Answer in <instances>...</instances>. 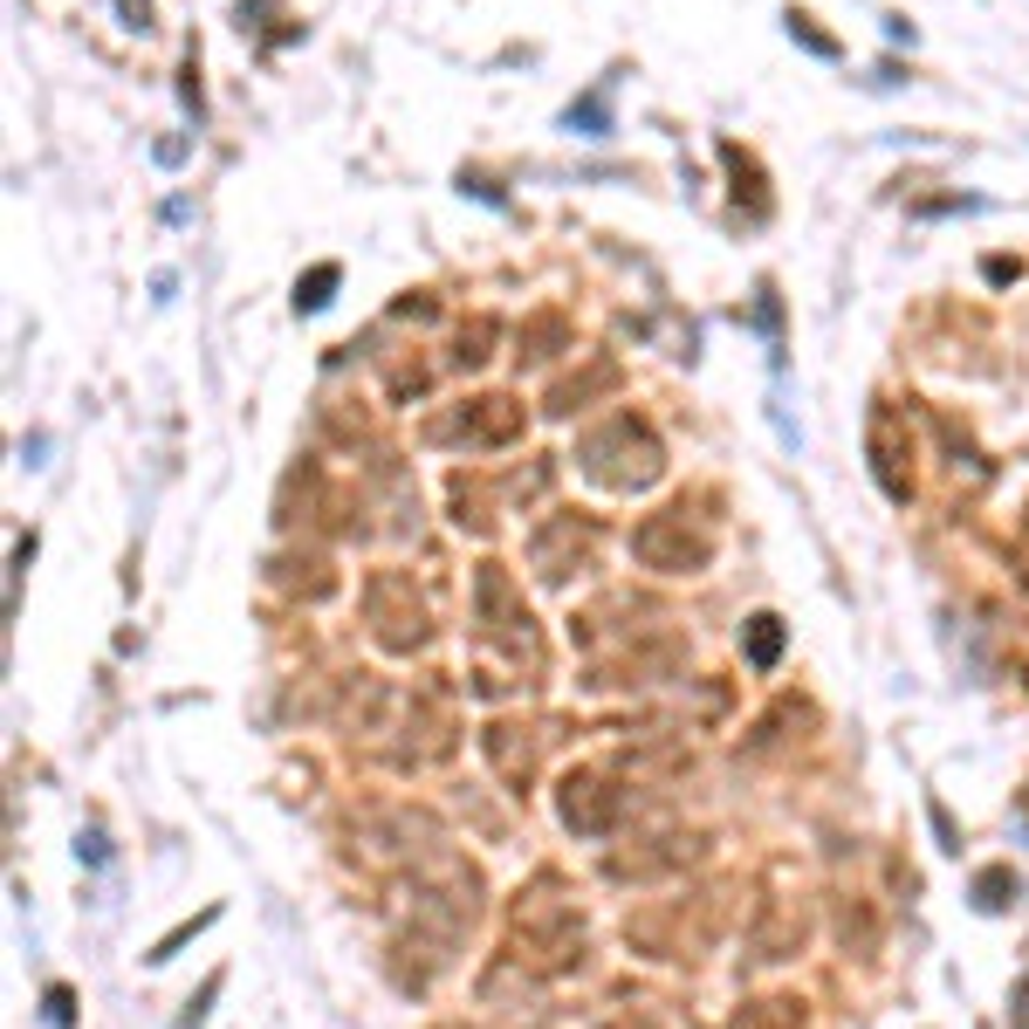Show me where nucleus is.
I'll return each instance as SVG.
<instances>
[{"instance_id":"f257e3e1","label":"nucleus","mask_w":1029,"mask_h":1029,"mask_svg":"<svg viewBox=\"0 0 1029 1029\" xmlns=\"http://www.w3.org/2000/svg\"><path fill=\"white\" fill-rule=\"evenodd\" d=\"M330 289H337V261H323V268H310V275L296 281V310H302V316H316L323 302H330Z\"/></svg>"},{"instance_id":"f03ea898","label":"nucleus","mask_w":1029,"mask_h":1029,"mask_svg":"<svg viewBox=\"0 0 1029 1029\" xmlns=\"http://www.w3.org/2000/svg\"><path fill=\"white\" fill-rule=\"evenodd\" d=\"M776 652H782V618L762 611V618H749V660L755 666H776Z\"/></svg>"},{"instance_id":"7ed1b4c3","label":"nucleus","mask_w":1029,"mask_h":1029,"mask_svg":"<svg viewBox=\"0 0 1029 1029\" xmlns=\"http://www.w3.org/2000/svg\"><path fill=\"white\" fill-rule=\"evenodd\" d=\"M563 130H583V138H604V130H611L604 90H598V97H583V103H570V111H563Z\"/></svg>"},{"instance_id":"20e7f679","label":"nucleus","mask_w":1029,"mask_h":1029,"mask_svg":"<svg viewBox=\"0 0 1029 1029\" xmlns=\"http://www.w3.org/2000/svg\"><path fill=\"white\" fill-rule=\"evenodd\" d=\"M790 35L803 41L810 55H824V62H838V55H844L838 41H830V35H824V28H817V21H810V14H796V8H790Z\"/></svg>"},{"instance_id":"39448f33","label":"nucleus","mask_w":1029,"mask_h":1029,"mask_svg":"<svg viewBox=\"0 0 1029 1029\" xmlns=\"http://www.w3.org/2000/svg\"><path fill=\"white\" fill-rule=\"evenodd\" d=\"M49 1022L70 1029V989H49Z\"/></svg>"}]
</instances>
